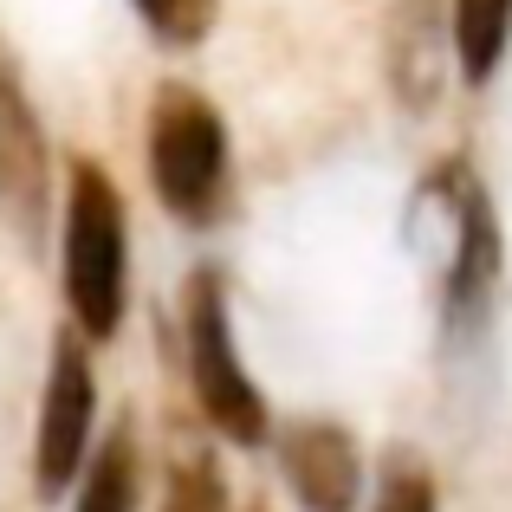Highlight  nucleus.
<instances>
[{
  "instance_id": "nucleus-1",
  "label": "nucleus",
  "mask_w": 512,
  "mask_h": 512,
  "mask_svg": "<svg viewBox=\"0 0 512 512\" xmlns=\"http://www.w3.org/2000/svg\"><path fill=\"white\" fill-rule=\"evenodd\" d=\"M130 299V221L124 195L98 163L72 169L65 195V305L85 338H117Z\"/></svg>"
},
{
  "instance_id": "nucleus-2",
  "label": "nucleus",
  "mask_w": 512,
  "mask_h": 512,
  "mask_svg": "<svg viewBox=\"0 0 512 512\" xmlns=\"http://www.w3.org/2000/svg\"><path fill=\"white\" fill-rule=\"evenodd\" d=\"M182 331H188V376H195V402L234 448H260L266 441V396L247 376L234 344V318H227V292L214 273L188 279V305H182Z\"/></svg>"
},
{
  "instance_id": "nucleus-3",
  "label": "nucleus",
  "mask_w": 512,
  "mask_h": 512,
  "mask_svg": "<svg viewBox=\"0 0 512 512\" xmlns=\"http://www.w3.org/2000/svg\"><path fill=\"white\" fill-rule=\"evenodd\" d=\"M150 182L156 195L169 201V214L182 221H201L214 208L227 182V130L214 117V104L201 91H156V111H150Z\"/></svg>"
},
{
  "instance_id": "nucleus-4",
  "label": "nucleus",
  "mask_w": 512,
  "mask_h": 512,
  "mask_svg": "<svg viewBox=\"0 0 512 512\" xmlns=\"http://www.w3.org/2000/svg\"><path fill=\"white\" fill-rule=\"evenodd\" d=\"M91 422H98V383H91V357L78 338L52 344V370H46V396H39V435H33V487L65 493L85 467L91 448Z\"/></svg>"
},
{
  "instance_id": "nucleus-5",
  "label": "nucleus",
  "mask_w": 512,
  "mask_h": 512,
  "mask_svg": "<svg viewBox=\"0 0 512 512\" xmlns=\"http://www.w3.org/2000/svg\"><path fill=\"white\" fill-rule=\"evenodd\" d=\"M279 467H286V487L299 493L305 512H350L363 493L357 441L338 422H292L279 435Z\"/></svg>"
},
{
  "instance_id": "nucleus-6",
  "label": "nucleus",
  "mask_w": 512,
  "mask_h": 512,
  "mask_svg": "<svg viewBox=\"0 0 512 512\" xmlns=\"http://www.w3.org/2000/svg\"><path fill=\"white\" fill-rule=\"evenodd\" d=\"M448 46H454V13L441 0H396L389 13V78L409 111H428L448 78Z\"/></svg>"
},
{
  "instance_id": "nucleus-7",
  "label": "nucleus",
  "mask_w": 512,
  "mask_h": 512,
  "mask_svg": "<svg viewBox=\"0 0 512 512\" xmlns=\"http://www.w3.org/2000/svg\"><path fill=\"white\" fill-rule=\"evenodd\" d=\"M46 137H39V117L33 104H26L20 78L0 65V201L20 214H33L39 201H46Z\"/></svg>"
},
{
  "instance_id": "nucleus-8",
  "label": "nucleus",
  "mask_w": 512,
  "mask_h": 512,
  "mask_svg": "<svg viewBox=\"0 0 512 512\" xmlns=\"http://www.w3.org/2000/svg\"><path fill=\"white\" fill-rule=\"evenodd\" d=\"M448 13H454V59H461L467 85H487L512 39V0H448Z\"/></svg>"
},
{
  "instance_id": "nucleus-9",
  "label": "nucleus",
  "mask_w": 512,
  "mask_h": 512,
  "mask_svg": "<svg viewBox=\"0 0 512 512\" xmlns=\"http://www.w3.org/2000/svg\"><path fill=\"white\" fill-rule=\"evenodd\" d=\"M137 441L117 428L111 441H104V454L85 467V487H78V506L72 512H137Z\"/></svg>"
},
{
  "instance_id": "nucleus-10",
  "label": "nucleus",
  "mask_w": 512,
  "mask_h": 512,
  "mask_svg": "<svg viewBox=\"0 0 512 512\" xmlns=\"http://www.w3.org/2000/svg\"><path fill=\"white\" fill-rule=\"evenodd\" d=\"M143 26H150L156 39H169V46H195L201 33L214 26V0H137Z\"/></svg>"
},
{
  "instance_id": "nucleus-11",
  "label": "nucleus",
  "mask_w": 512,
  "mask_h": 512,
  "mask_svg": "<svg viewBox=\"0 0 512 512\" xmlns=\"http://www.w3.org/2000/svg\"><path fill=\"white\" fill-rule=\"evenodd\" d=\"M163 512H227V487L208 461H182L169 474V493H163Z\"/></svg>"
},
{
  "instance_id": "nucleus-12",
  "label": "nucleus",
  "mask_w": 512,
  "mask_h": 512,
  "mask_svg": "<svg viewBox=\"0 0 512 512\" xmlns=\"http://www.w3.org/2000/svg\"><path fill=\"white\" fill-rule=\"evenodd\" d=\"M376 512H435V487L422 474H409V467H396L383 480V493H376Z\"/></svg>"
}]
</instances>
